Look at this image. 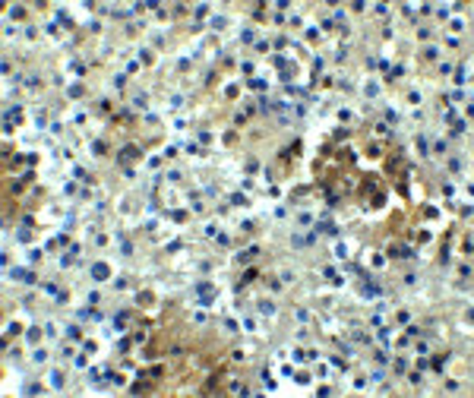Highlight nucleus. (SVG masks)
I'll return each mask as SVG.
<instances>
[{
    "mask_svg": "<svg viewBox=\"0 0 474 398\" xmlns=\"http://www.w3.org/2000/svg\"><path fill=\"white\" fill-rule=\"evenodd\" d=\"M196 294H199V303H203V307H209V303L215 300V288H212L209 281H199V285H196Z\"/></svg>",
    "mask_w": 474,
    "mask_h": 398,
    "instance_id": "obj_1",
    "label": "nucleus"
},
{
    "mask_svg": "<svg viewBox=\"0 0 474 398\" xmlns=\"http://www.w3.org/2000/svg\"><path fill=\"white\" fill-rule=\"evenodd\" d=\"M92 278H95V281H108L111 278V269L104 266V262H95V266H92Z\"/></svg>",
    "mask_w": 474,
    "mask_h": 398,
    "instance_id": "obj_2",
    "label": "nucleus"
},
{
    "mask_svg": "<svg viewBox=\"0 0 474 398\" xmlns=\"http://www.w3.org/2000/svg\"><path fill=\"white\" fill-rule=\"evenodd\" d=\"M51 386L60 389V386H63V376H60V373H51Z\"/></svg>",
    "mask_w": 474,
    "mask_h": 398,
    "instance_id": "obj_3",
    "label": "nucleus"
}]
</instances>
